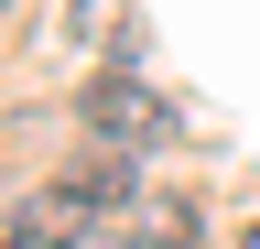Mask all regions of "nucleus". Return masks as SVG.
Segmentation results:
<instances>
[{
	"instance_id": "2",
	"label": "nucleus",
	"mask_w": 260,
	"mask_h": 249,
	"mask_svg": "<svg viewBox=\"0 0 260 249\" xmlns=\"http://www.w3.org/2000/svg\"><path fill=\"white\" fill-rule=\"evenodd\" d=\"M174 238H184V217H174V206H152V217H130V206L76 217V249H174Z\"/></svg>"
},
{
	"instance_id": "3",
	"label": "nucleus",
	"mask_w": 260,
	"mask_h": 249,
	"mask_svg": "<svg viewBox=\"0 0 260 249\" xmlns=\"http://www.w3.org/2000/svg\"><path fill=\"white\" fill-rule=\"evenodd\" d=\"M76 33L109 44V54H130V0H76Z\"/></svg>"
},
{
	"instance_id": "4",
	"label": "nucleus",
	"mask_w": 260,
	"mask_h": 249,
	"mask_svg": "<svg viewBox=\"0 0 260 249\" xmlns=\"http://www.w3.org/2000/svg\"><path fill=\"white\" fill-rule=\"evenodd\" d=\"M239 249H260V228H249V238H239Z\"/></svg>"
},
{
	"instance_id": "1",
	"label": "nucleus",
	"mask_w": 260,
	"mask_h": 249,
	"mask_svg": "<svg viewBox=\"0 0 260 249\" xmlns=\"http://www.w3.org/2000/svg\"><path fill=\"white\" fill-rule=\"evenodd\" d=\"M87 130H98V141H119V152H141V141L174 130V109H162L152 87H130V76H98V87H87Z\"/></svg>"
}]
</instances>
